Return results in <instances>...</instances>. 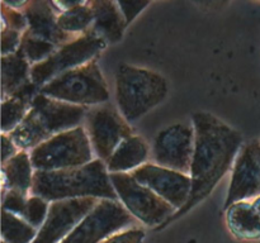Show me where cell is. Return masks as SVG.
I'll return each instance as SVG.
<instances>
[{
	"label": "cell",
	"instance_id": "cell-1",
	"mask_svg": "<svg viewBox=\"0 0 260 243\" xmlns=\"http://www.w3.org/2000/svg\"><path fill=\"white\" fill-rule=\"evenodd\" d=\"M192 120L196 144L189 172L192 179L189 199L182 209L177 210L155 230H161L203 201L234 166L243 148V136L213 114L197 111L192 115Z\"/></svg>",
	"mask_w": 260,
	"mask_h": 243
},
{
	"label": "cell",
	"instance_id": "cell-2",
	"mask_svg": "<svg viewBox=\"0 0 260 243\" xmlns=\"http://www.w3.org/2000/svg\"><path fill=\"white\" fill-rule=\"evenodd\" d=\"M30 195H37L50 202L80 197L118 200L106 164L99 158L75 169L36 171Z\"/></svg>",
	"mask_w": 260,
	"mask_h": 243
},
{
	"label": "cell",
	"instance_id": "cell-3",
	"mask_svg": "<svg viewBox=\"0 0 260 243\" xmlns=\"http://www.w3.org/2000/svg\"><path fill=\"white\" fill-rule=\"evenodd\" d=\"M86 110V106L74 105L38 93L29 113L9 136L19 151L30 152L56 134L80 127Z\"/></svg>",
	"mask_w": 260,
	"mask_h": 243
},
{
	"label": "cell",
	"instance_id": "cell-4",
	"mask_svg": "<svg viewBox=\"0 0 260 243\" xmlns=\"http://www.w3.org/2000/svg\"><path fill=\"white\" fill-rule=\"evenodd\" d=\"M164 76L149 68L121 65L116 75V99L119 113L128 123H135L168 95Z\"/></svg>",
	"mask_w": 260,
	"mask_h": 243
},
{
	"label": "cell",
	"instance_id": "cell-5",
	"mask_svg": "<svg viewBox=\"0 0 260 243\" xmlns=\"http://www.w3.org/2000/svg\"><path fill=\"white\" fill-rule=\"evenodd\" d=\"M35 171L75 169L94 161V151L86 129L76 127L56 134L29 152Z\"/></svg>",
	"mask_w": 260,
	"mask_h": 243
},
{
	"label": "cell",
	"instance_id": "cell-6",
	"mask_svg": "<svg viewBox=\"0 0 260 243\" xmlns=\"http://www.w3.org/2000/svg\"><path fill=\"white\" fill-rule=\"evenodd\" d=\"M40 94L79 106L99 105L109 99L108 86L96 58L57 76L42 86Z\"/></svg>",
	"mask_w": 260,
	"mask_h": 243
},
{
	"label": "cell",
	"instance_id": "cell-7",
	"mask_svg": "<svg viewBox=\"0 0 260 243\" xmlns=\"http://www.w3.org/2000/svg\"><path fill=\"white\" fill-rule=\"evenodd\" d=\"M118 200L129 214L147 227H161L175 212L173 205L140 184L131 174H109Z\"/></svg>",
	"mask_w": 260,
	"mask_h": 243
},
{
	"label": "cell",
	"instance_id": "cell-8",
	"mask_svg": "<svg viewBox=\"0 0 260 243\" xmlns=\"http://www.w3.org/2000/svg\"><path fill=\"white\" fill-rule=\"evenodd\" d=\"M107 47V42L93 32L75 37L66 45L61 46L50 58L32 66L30 80L41 89L68 71L86 65L95 60L99 52Z\"/></svg>",
	"mask_w": 260,
	"mask_h": 243
},
{
	"label": "cell",
	"instance_id": "cell-9",
	"mask_svg": "<svg viewBox=\"0 0 260 243\" xmlns=\"http://www.w3.org/2000/svg\"><path fill=\"white\" fill-rule=\"evenodd\" d=\"M132 222L134 217L119 200L102 199L61 243H102Z\"/></svg>",
	"mask_w": 260,
	"mask_h": 243
},
{
	"label": "cell",
	"instance_id": "cell-10",
	"mask_svg": "<svg viewBox=\"0 0 260 243\" xmlns=\"http://www.w3.org/2000/svg\"><path fill=\"white\" fill-rule=\"evenodd\" d=\"M196 132L187 124H173L159 132L154 142L155 164L189 175L194 154Z\"/></svg>",
	"mask_w": 260,
	"mask_h": 243
},
{
	"label": "cell",
	"instance_id": "cell-11",
	"mask_svg": "<svg viewBox=\"0 0 260 243\" xmlns=\"http://www.w3.org/2000/svg\"><path fill=\"white\" fill-rule=\"evenodd\" d=\"M86 133L94 153L103 162L112 156L124 139L134 136L128 122L121 113L108 106L96 108L88 114Z\"/></svg>",
	"mask_w": 260,
	"mask_h": 243
},
{
	"label": "cell",
	"instance_id": "cell-12",
	"mask_svg": "<svg viewBox=\"0 0 260 243\" xmlns=\"http://www.w3.org/2000/svg\"><path fill=\"white\" fill-rule=\"evenodd\" d=\"M98 202L99 199L96 197L52 201L47 218L32 243H61Z\"/></svg>",
	"mask_w": 260,
	"mask_h": 243
},
{
	"label": "cell",
	"instance_id": "cell-13",
	"mask_svg": "<svg viewBox=\"0 0 260 243\" xmlns=\"http://www.w3.org/2000/svg\"><path fill=\"white\" fill-rule=\"evenodd\" d=\"M129 174L177 210L182 209L189 199L192 190L189 175L165 169L156 164H145Z\"/></svg>",
	"mask_w": 260,
	"mask_h": 243
},
{
	"label": "cell",
	"instance_id": "cell-14",
	"mask_svg": "<svg viewBox=\"0 0 260 243\" xmlns=\"http://www.w3.org/2000/svg\"><path fill=\"white\" fill-rule=\"evenodd\" d=\"M260 196V141L243 146L233 166L230 186L223 210L238 201Z\"/></svg>",
	"mask_w": 260,
	"mask_h": 243
},
{
	"label": "cell",
	"instance_id": "cell-15",
	"mask_svg": "<svg viewBox=\"0 0 260 243\" xmlns=\"http://www.w3.org/2000/svg\"><path fill=\"white\" fill-rule=\"evenodd\" d=\"M23 13L28 22L27 32L35 37L47 40L57 47L66 45L75 38L60 28L57 23L58 13L53 7L52 2L29 0Z\"/></svg>",
	"mask_w": 260,
	"mask_h": 243
},
{
	"label": "cell",
	"instance_id": "cell-16",
	"mask_svg": "<svg viewBox=\"0 0 260 243\" xmlns=\"http://www.w3.org/2000/svg\"><path fill=\"white\" fill-rule=\"evenodd\" d=\"M91 7L94 10L91 32L103 38L107 43L119 42L123 38L127 23L118 3L112 0H91Z\"/></svg>",
	"mask_w": 260,
	"mask_h": 243
},
{
	"label": "cell",
	"instance_id": "cell-17",
	"mask_svg": "<svg viewBox=\"0 0 260 243\" xmlns=\"http://www.w3.org/2000/svg\"><path fill=\"white\" fill-rule=\"evenodd\" d=\"M149 152L146 141L134 134L124 139L104 164L109 174H129L146 164Z\"/></svg>",
	"mask_w": 260,
	"mask_h": 243
},
{
	"label": "cell",
	"instance_id": "cell-18",
	"mask_svg": "<svg viewBox=\"0 0 260 243\" xmlns=\"http://www.w3.org/2000/svg\"><path fill=\"white\" fill-rule=\"evenodd\" d=\"M35 172L29 152L19 151L9 161L2 165L3 192L8 190H18L30 195Z\"/></svg>",
	"mask_w": 260,
	"mask_h": 243
},
{
	"label": "cell",
	"instance_id": "cell-19",
	"mask_svg": "<svg viewBox=\"0 0 260 243\" xmlns=\"http://www.w3.org/2000/svg\"><path fill=\"white\" fill-rule=\"evenodd\" d=\"M225 212L228 227L235 237L240 239L260 238V214L253 201H238Z\"/></svg>",
	"mask_w": 260,
	"mask_h": 243
},
{
	"label": "cell",
	"instance_id": "cell-20",
	"mask_svg": "<svg viewBox=\"0 0 260 243\" xmlns=\"http://www.w3.org/2000/svg\"><path fill=\"white\" fill-rule=\"evenodd\" d=\"M30 70L32 66L20 51L2 57V100L14 95L32 81Z\"/></svg>",
	"mask_w": 260,
	"mask_h": 243
},
{
	"label": "cell",
	"instance_id": "cell-21",
	"mask_svg": "<svg viewBox=\"0 0 260 243\" xmlns=\"http://www.w3.org/2000/svg\"><path fill=\"white\" fill-rule=\"evenodd\" d=\"M57 23L61 29L73 37L86 34L94 24L91 0H81L80 4L58 14Z\"/></svg>",
	"mask_w": 260,
	"mask_h": 243
},
{
	"label": "cell",
	"instance_id": "cell-22",
	"mask_svg": "<svg viewBox=\"0 0 260 243\" xmlns=\"http://www.w3.org/2000/svg\"><path fill=\"white\" fill-rule=\"evenodd\" d=\"M38 230L23 218L2 209V240L5 243H32Z\"/></svg>",
	"mask_w": 260,
	"mask_h": 243
},
{
	"label": "cell",
	"instance_id": "cell-23",
	"mask_svg": "<svg viewBox=\"0 0 260 243\" xmlns=\"http://www.w3.org/2000/svg\"><path fill=\"white\" fill-rule=\"evenodd\" d=\"M58 48L60 47L47 42V40L35 37V35L25 30L23 33L19 51L24 56L25 60L30 63V66H36L50 58Z\"/></svg>",
	"mask_w": 260,
	"mask_h": 243
},
{
	"label": "cell",
	"instance_id": "cell-24",
	"mask_svg": "<svg viewBox=\"0 0 260 243\" xmlns=\"http://www.w3.org/2000/svg\"><path fill=\"white\" fill-rule=\"evenodd\" d=\"M50 204L51 202L43 197L37 196V195H29L23 219L38 230L47 218Z\"/></svg>",
	"mask_w": 260,
	"mask_h": 243
},
{
	"label": "cell",
	"instance_id": "cell-25",
	"mask_svg": "<svg viewBox=\"0 0 260 243\" xmlns=\"http://www.w3.org/2000/svg\"><path fill=\"white\" fill-rule=\"evenodd\" d=\"M29 195L18 190H8L2 194V209L23 218Z\"/></svg>",
	"mask_w": 260,
	"mask_h": 243
},
{
	"label": "cell",
	"instance_id": "cell-26",
	"mask_svg": "<svg viewBox=\"0 0 260 243\" xmlns=\"http://www.w3.org/2000/svg\"><path fill=\"white\" fill-rule=\"evenodd\" d=\"M13 29L24 33L28 29V22L22 10H15L2 2V29Z\"/></svg>",
	"mask_w": 260,
	"mask_h": 243
},
{
	"label": "cell",
	"instance_id": "cell-27",
	"mask_svg": "<svg viewBox=\"0 0 260 243\" xmlns=\"http://www.w3.org/2000/svg\"><path fill=\"white\" fill-rule=\"evenodd\" d=\"M145 235V230L141 228H128L114 233L102 243H142Z\"/></svg>",
	"mask_w": 260,
	"mask_h": 243
},
{
	"label": "cell",
	"instance_id": "cell-28",
	"mask_svg": "<svg viewBox=\"0 0 260 243\" xmlns=\"http://www.w3.org/2000/svg\"><path fill=\"white\" fill-rule=\"evenodd\" d=\"M23 33L13 29H2V57L17 53L22 43Z\"/></svg>",
	"mask_w": 260,
	"mask_h": 243
},
{
	"label": "cell",
	"instance_id": "cell-29",
	"mask_svg": "<svg viewBox=\"0 0 260 243\" xmlns=\"http://www.w3.org/2000/svg\"><path fill=\"white\" fill-rule=\"evenodd\" d=\"M117 3H118L119 9H121L122 14H123L124 19H126L127 25L132 23V20L150 4V2H145V0L144 2L142 0L141 2H126V0H122L121 2L119 0Z\"/></svg>",
	"mask_w": 260,
	"mask_h": 243
},
{
	"label": "cell",
	"instance_id": "cell-30",
	"mask_svg": "<svg viewBox=\"0 0 260 243\" xmlns=\"http://www.w3.org/2000/svg\"><path fill=\"white\" fill-rule=\"evenodd\" d=\"M18 152H19V149L15 146V143L10 138L9 134L2 133V165L9 161Z\"/></svg>",
	"mask_w": 260,
	"mask_h": 243
},
{
	"label": "cell",
	"instance_id": "cell-31",
	"mask_svg": "<svg viewBox=\"0 0 260 243\" xmlns=\"http://www.w3.org/2000/svg\"><path fill=\"white\" fill-rule=\"evenodd\" d=\"M5 5H8L9 8L15 10H24V8L27 7L28 2L27 0H3Z\"/></svg>",
	"mask_w": 260,
	"mask_h": 243
},
{
	"label": "cell",
	"instance_id": "cell-32",
	"mask_svg": "<svg viewBox=\"0 0 260 243\" xmlns=\"http://www.w3.org/2000/svg\"><path fill=\"white\" fill-rule=\"evenodd\" d=\"M254 205H255V208H256V210H258L259 212V214H260V196L259 197H256V199H254Z\"/></svg>",
	"mask_w": 260,
	"mask_h": 243
}]
</instances>
